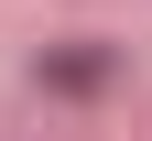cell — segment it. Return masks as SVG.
I'll return each instance as SVG.
<instances>
[{
    "mask_svg": "<svg viewBox=\"0 0 152 141\" xmlns=\"http://www.w3.org/2000/svg\"><path fill=\"white\" fill-rule=\"evenodd\" d=\"M109 65H120V54H98V44H54V54H44V76H54V87H76V98L109 87Z\"/></svg>",
    "mask_w": 152,
    "mask_h": 141,
    "instance_id": "1",
    "label": "cell"
}]
</instances>
